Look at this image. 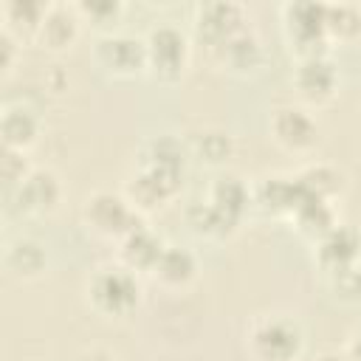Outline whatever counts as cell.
<instances>
[{
  "label": "cell",
  "mask_w": 361,
  "mask_h": 361,
  "mask_svg": "<svg viewBox=\"0 0 361 361\" xmlns=\"http://www.w3.org/2000/svg\"><path fill=\"white\" fill-rule=\"evenodd\" d=\"M290 220L296 223V231L305 234V237H310L313 243L322 240L333 226H338L330 200H319V197H307V200L290 214Z\"/></svg>",
  "instance_id": "ac0fdd59"
},
{
  "label": "cell",
  "mask_w": 361,
  "mask_h": 361,
  "mask_svg": "<svg viewBox=\"0 0 361 361\" xmlns=\"http://www.w3.org/2000/svg\"><path fill=\"white\" fill-rule=\"evenodd\" d=\"M186 223L195 234L200 237H209V240H220V237H228L237 226L231 220H226L209 200H195L189 209H186Z\"/></svg>",
  "instance_id": "44dd1931"
},
{
  "label": "cell",
  "mask_w": 361,
  "mask_h": 361,
  "mask_svg": "<svg viewBox=\"0 0 361 361\" xmlns=\"http://www.w3.org/2000/svg\"><path fill=\"white\" fill-rule=\"evenodd\" d=\"M0 135H3V149L28 152V147L37 144L39 138V116L25 104H8L0 118Z\"/></svg>",
  "instance_id": "4fadbf2b"
},
{
  "label": "cell",
  "mask_w": 361,
  "mask_h": 361,
  "mask_svg": "<svg viewBox=\"0 0 361 361\" xmlns=\"http://www.w3.org/2000/svg\"><path fill=\"white\" fill-rule=\"evenodd\" d=\"M296 178L302 180V186L307 189V195L310 197H319V200H333L344 189L341 169H336L330 164H310L302 172H296Z\"/></svg>",
  "instance_id": "ffe728a7"
},
{
  "label": "cell",
  "mask_w": 361,
  "mask_h": 361,
  "mask_svg": "<svg viewBox=\"0 0 361 361\" xmlns=\"http://www.w3.org/2000/svg\"><path fill=\"white\" fill-rule=\"evenodd\" d=\"M316 361H347V355L344 353H322V355H316Z\"/></svg>",
  "instance_id": "4dcf8cb0"
},
{
  "label": "cell",
  "mask_w": 361,
  "mask_h": 361,
  "mask_svg": "<svg viewBox=\"0 0 361 361\" xmlns=\"http://www.w3.org/2000/svg\"><path fill=\"white\" fill-rule=\"evenodd\" d=\"M327 288L336 299L353 305V302H361V268L358 265H347V268H336V271H327Z\"/></svg>",
  "instance_id": "cb8c5ba5"
},
{
  "label": "cell",
  "mask_w": 361,
  "mask_h": 361,
  "mask_svg": "<svg viewBox=\"0 0 361 361\" xmlns=\"http://www.w3.org/2000/svg\"><path fill=\"white\" fill-rule=\"evenodd\" d=\"M243 28V6L237 3H206L197 8L195 31L206 45H212V51H217Z\"/></svg>",
  "instance_id": "9c48e42d"
},
{
  "label": "cell",
  "mask_w": 361,
  "mask_h": 361,
  "mask_svg": "<svg viewBox=\"0 0 361 361\" xmlns=\"http://www.w3.org/2000/svg\"><path fill=\"white\" fill-rule=\"evenodd\" d=\"M293 87L307 104H327L338 90V71L330 56H307L293 68Z\"/></svg>",
  "instance_id": "ba28073f"
},
{
  "label": "cell",
  "mask_w": 361,
  "mask_h": 361,
  "mask_svg": "<svg viewBox=\"0 0 361 361\" xmlns=\"http://www.w3.org/2000/svg\"><path fill=\"white\" fill-rule=\"evenodd\" d=\"M268 130H271V138L282 149L296 152V155L313 149L316 141H319V124H316V118L305 107H296V104L276 107L271 113Z\"/></svg>",
  "instance_id": "52a82bcc"
},
{
  "label": "cell",
  "mask_w": 361,
  "mask_h": 361,
  "mask_svg": "<svg viewBox=\"0 0 361 361\" xmlns=\"http://www.w3.org/2000/svg\"><path fill=\"white\" fill-rule=\"evenodd\" d=\"M76 28H79V23H76V17H73L71 8L51 6V8H45V17H42V23L37 28V37L48 48L56 51V48H65V45H71L76 39Z\"/></svg>",
  "instance_id": "d6986e66"
},
{
  "label": "cell",
  "mask_w": 361,
  "mask_h": 361,
  "mask_svg": "<svg viewBox=\"0 0 361 361\" xmlns=\"http://www.w3.org/2000/svg\"><path fill=\"white\" fill-rule=\"evenodd\" d=\"M344 355H347V361H361V324L350 333L347 347H344Z\"/></svg>",
  "instance_id": "83f0119b"
},
{
  "label": "cell",
  "mask_w": 361,
  "mask_h": 361,
  "mask_svg": "<svg viewBox=\"0 0 361 361\" xmlns=\"http://www.w3.org/2000/svg\"><path fill=\"white\" fill-rule=\"evenodd\" d=\"M245 350L251 361H299L305 350V330L288 313H265L248 324Z\"/></svg>",
  "instance_id": "6da1fadb"
},
{
  "label": "cell",
  "mask_w": 361,
  "mask_h": 361,
  "mask_svg": "<svg viewBox=\"0 0 361 361\" xmlns=\"http://www.w3.org/2000/svg\"><path fill=\"white\" fill-rule=\"evenodd\" d=\"M214 54H217V59H220V65H223L226 71L240 73V76L257 73V71L262 68V62H265L262 45H259V39L254 37V31H248V28L237 31V34H234L231 39H226Z\"/></svg>",
  "instance_id": "7c38bea8"
},
{
  "label": "cell",
  "mask_w": 361,
  "mask_h": 361,
  "mask_svg": "<svg viewBox=\"0 0 361 361\" xmlns=\"http://www.w3.org/2000/svg\"><path fill=\"white\" fill-rule=\"evenodd\" d=\"M45 8L48 6H42V3H20V0H14V3L6 6V20H8L6 28L14 31V25L23 23L31 34H37V28H39V23L45 17Z\"/></svg>",
  "instance_id": "d4e9b609"
},
{
  "label": "cell",
  "mask_w": 361,
  "mask_h": 361,
  "mask_svg": "<svg viewBox=\"0 0 361 361\" xmlns=\"http://www.w3.org/2000/svg\"><path fill=\"white\" fill-rule=\"evenodd\" d=\"M31 166L25 161V152H17V149H3V178L8 186H20L25 178H28Z\"/></svg>",
  "instance_id": "484cf974"
},
{
  "label": "cell",
  "mask_w": 361,
  "mask_h": 361,
  "mask_svg": "<svg viewBox=\"0 0 361 361\" xmlns=\"http://www.w3.org/2000/svg\"><path fill=\"white\" fill-rule=\"evenodd\" d=\"M76 11L90 14L93 20H116V17H118V11H121V6H118V3H113V0H96V3H79V6H76Z\"/></svg>",
  "instance_id": "4316f807"
},
{
  "label": "cell",
  "mask_w": 361,
  "mask_h": 361,
  "mask_svg": "<svg viewBox=\"0 0 361 361\" xmlns=\"http://www.w3.org/2000/svg\"><path fill=\"white\" fill-rule=\"evenodd\" d=\"M82 217H85L87 228H93L102 237H116V240H121L135 226H141V217L133 209V203L116 192H93L85 200Z\"/></svg>",
  "instance_id": "277c9868"
},
{
  "label": "cell",
  "mask_w": 361,
  "mask_h": 361,
  "mask_svg": "<svg viewBox=\"0 0 361 361\" xmlns=\"http://www.w3.org/2000/svg\"><path fill=\"white\" fill-rule=\"evenodd\" d=\"M96 62L121 79L147 71V42L133 34H104L96 39Z\"/></svg>",
  "instance_id": "8992f818"
},
{
  "label": "cell",
  "mask_w": 361,
  "mask_h": 361,
  "mask_svg": "<svg viewBox=\"0 0 361 361\" xmlns=\"http://www.w3.org/2000/svg\"><path fill=\"white\" fill-rule=\"evenodd\" d=\"M0 42H3V65H6V71H8L11 62H14V34H11L8 28H3V31H0Z\"/></svg>",
  "instance_id": "f1b7e54d"
},
{
  "label": "cell",
  "mask_w": 361,
  "mask_h": 361,
  "mask_svg": "<svg viewBox=\"0 0 361 361\" xmlns=\"http://www.w3.org/2000/svg\"><path fill=\"white\" fill-rule=\"evenodd\" d=\"M45 259H48V257H45L42 243H37V240H31V237H17V240L8 243L6 251H3V265H6V271L14 274V276H20V279H34V276H39L42 268H45Z\"/></svg>",
  "instance_id": "e0dca14e"
},
{
  "label": "cell",
  "mask_w": 361,
  "mask_h": 361,
  "mask_svg": "<svg viewBox=\"0 0 361 361\" xmlns=\"http://www.w3.org/2000/svg\"><path fill=\"white\" fill-rule=\"evenodd\" d=\"M282 14H285V31L290 48L296 45L299 59L324 56V51L319 48L330 39L324 28V3H288Z\"/></svg>",
  "instance_id": "5b68a950"
},
{
  "label": "cell",
  "mask_w": 361,
  "mask_h": 361,
  "mask_svg": "<svg viewBox=\"0 0 361 361\" xmlns=\"http://www.w3.org/2000/svg\"><path fill=\"white\" fill-rule=\"evenodd\" d=\"M87 302L102 316H127L141 302V285L127 265H104L87 279Z\"/></svg>",
  "instance_id": "7a4b0ae2"
},
{
  "label": "cell",
  "mask_w": 361,
  "mask_h": 361,
  "mask_svg": "<svg viewBox=\"0 0 361 361\" xmlns=\"http://www.w3.org/2000/svg\"><path fill=\"white\" fill-rule=\"evenodd\" d=\"M79 361H113V355L107 350H87Z\"/></svg>",
  "instance_id": "f546056e"
},
{
  "label": "cell",
  "mask_w": 361,
  "mask_h": 361,
  "mask_svg": "<svg viewBox=\"0 0 361 361\" xmlns=\"http://www.w3.org/2000/svg\"><path fill=\"white\" fill-rule=\"evenodd\" d=\"M14 195L25 214H48L62 200V183L51 169H31Z\"/></svg>",
  "instance_id": "8fae6325"
},
{
  "label": "cell",
  "mask_w": 361,
  "mask_h": 361,
  "mask_svg": "<svg viewBox=\"0 0 361 361\" xmlns=\"http://www.w3.org/2000/svg\"><path fill=\"white\" fill-rule=\"evenodd\" d=\"M209 203L226 220L240 226V220H243V214H245V209L251 203V192L237 175H220V178H214V183L209 189Z\"/></svg>",
  "instance_id": "9a60e30c"
},
{
  "label": "cell",
  "mask_w": 361,
  "mask_h": 361,
  "mask_svg": "<svg viewBox=\"0 0 361 361\" xmlns=\"http://www.w3.org/2000/svg\"><path fill=\"white\" fill-rule=\"evenodd\" d=\"M144 42H147V68H149V73L161 82L180 79V73L186 68V56H189L186 34L178 25L161 23L144 37Z\"/></svg>",
  "instance_id": "3957f363"
},
{
  "label": "cell",
  "mask_w": 361,
  "mask_h": 361,
  "mask_svg": "<svg viewBox=\"0 0 361 361\" xmlns=\"http://www.w3.org/2000/svg\"><path fill=\"white\" fill-rule=\"evenodd\" d=\"M324 28H327V37L353 39L361 31V14L355 6H347V3L324 6Z\"/></svg>",
  "instance_id": "603a6c76"
},
{
  "label": "cell",
  "mask_w": 361,
  "mask_h": 361,
  "mask_svg": "<svg viewBox=\"0 0 361 361\" xmlns=\"http://www.w3.org/2000/svg\"><path fill=\"white\" fill-rule=\"evenodd\" d=\"M189 152L197 155L203 164L217 166V164H223V161L231 158V152H234V141H231V135L223 133V130H200V133L192 135V141H189Z\"/></svg>",
  "instance_id": "7402d4cb"
},
{
  "label": "cell",
  "mask_w": 361,
  "mask_h": 361,
  "mask_svg": "<svg viewBox=\"0 0 361 361\" xmlns=\"http://www.w3.org/2000/svg\"><path fill=\"white\" fill-rule=\"evenodd\" d=\"M164 245H166V243H161V237H158L152 228H147V226L141 223V226H135L130 234L121 237V259H124V265H127L130 271L138 268V271H149V274H152V268H155V262H158Z\"/></svg>",
  "instance_id": "5bb4252c"
},
{
  "label": "cell",
  "mask_w": 361,
  "mask_h": 361,
  "mask_svg": "<svg viewBox=\"0 0 361 361\" xmlns=\"http://www.w3.org/2000/svg\"><path fill=\"white\" fill-rule=\"evenodd\" d=\"M155 282L166 288H183L197 276V259L192 251L178 248V245H164L155 268H152Z\"/></svg>",
  "instance_id": "2e32d148"
},
{
  "label": "cell",
  "mask_w": 361,
  "mask_h": 361,
  "mask_svg": "<svg viewBox=\"0 0 361 361\" xmlns=\"http://www.w3.org/2000/svg\"><path fill=\"white\" fill-rule=\"evenodd\" d=\"M358 257H361V234L347 223L333 226L322 240H316V262L324 274L336 268L358 265Z\"/></svg>",
  "instance_id": "30bf717a"
}]
</instances>
